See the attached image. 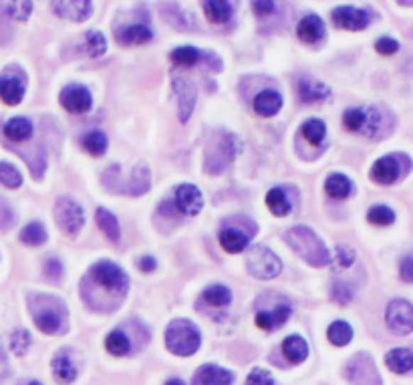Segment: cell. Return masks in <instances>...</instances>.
I'll use <instances>...</instances> for the list:
<instances>
[{
  "label": "cell",
  "mask_w": 413,
  "mask_h": 385,
  "mask_svg": "<svg viewBox=\"0 0 413 385\" xmlns=\"http://www.w3.org/2000/svg\"><path fill=\"white\" fill-rule=\"evenodd\" d=\"M85 283H91V285L97 286L95 297L87 300L89 307H93L97 300H101V295H105V297H103V305H107L105 311H111V307L113 309H117L119 303H121L123 297L127 295L129 278H127V274L123 273L115 262L99 261L97 264H93V266L89 269Z\"/></svg>",
  "instance_id": "6da1fadb"
},
{
  "label": "cell",
  "mask_w": 413,
  "mask_h": 385,
  "mask_svg": "<svg viewBox=\"0 0 413 385\" xmlns=\"http://www.w3.org/2000/svg\"><path fill=\"white\" fill-rule=\"evenodd\" d=\"M33 321L37 325L40 333L47 335H59L67 331L69 313L61 298L50 297V295H31L28 297Z\"/></svg>",
  "instance_id": "7a4b0ae2"
},
{
  "label": "cell",
  "mask_w": 413,
  "mask_h": 385,
  "mask_svg": "<svg viewBox=\"0 0 413 385\" xmlns=\"http://www.w3.org/2000/svg\"><path fill=\"white\" fill-rule=\"evenodd\" d=\"M287 244L294 250L302 261H307L311 266H325L331 262V254L326 250L325 242L314 234L307 226H294L287 232Z\"/></svg>",
  "instance_id": "3957f363"
},
{
  "label": "cell",
  "mask_w": 413,
  "mask_h": 385,
  "mask_svg": "<svg viewBox=\"0 0 413 385\" xmlns=\"http://www.w3.org/2000/svg\"><path fill=\"white\" fill-rule=\"evenodd\" d=\"M202 337L198 327L188 319H175L165 329V347L177 357H189L200 349Z\"/></svg>",
  "instance_id": "277c9868"
},
{
  "label": "cell",
  "mask_w": 413,
  "mask_h": 385,
  "mask_svg": "<svg viewBox=\"0 0 413 385\" xmlns=\"http://www.w3.org/2000/svg\"><path fill=\"white\" fill-rule=\"evenodd\" d=\"M268 303L272 307H266L260 300H256V325L263 329V331H275L280 325H285L290 317V303L287 298L276 295V293H270L268 295Z\"/></svg>",
  "instance_id": "5b68a950"
},
{
  "label": "cell",
  "mask_w": 413,
  "mask_h": 385,
  "mask_svg": "<svg viewBox=\"0 0 413 385\" xmlns=\"http://www.w3.org/2000/svg\"><path fill=\"white\" fill-rule=\"evenodd\" d=\"M236 149H238V141L236 137L228 131H220L216 134L212 141V148L206 156V170L210 174H220L228 163L234 160L236 156Z\"/></svg>",
  "instance_id": "8992f818"
},
{
  "label": "cell",
  "mask_w": 413,
  "mask_h": 385,
  "mask_svg": "<svg viewBox=\"0 0 413 385\" xmlns=\"http://www.w3.org/2000/svg\"><path fill=\"white\" fill-rule=\"evenodd\" d=\"M55 222L59 230H63L67 237L75 238L83 224H85V212L71 198H57L55 202Z\"/></svg>",
  "instance_id": "52a82bcc"
},
{
  "label": "cell",
  "mask_w": 413,
  "mask_h": 385,
  "mask_svg": "<svg viewBox=\"0 0 413 385\" xmlns=\"http://www.w3.org/2000/svg\"><path fill=\"white\" fill-rule=\"evenodd\" d=\"M246 266H248V273L256 278H263V281H270L276 278L278 274L282 273V262L276 256L275 252L266 246H254L246 256Z\"/></svg>",
  "instance_id": "ba28073f"
},
{
  "label": "cell",
  "mask_w": 413,
  "mask_h": 385,
  "mask_svg": "<svg viewBox=\"0 0 413 385\" xmlns=\"http://www.w3.org/2000/svg\"><path fill=\"white\" fill-rule=\"evenodd\" d=\"M409 168V158L407 156H383L379 158L373 168H371V180L381 186H389L397 182L401 175Z\"/></svg>",
  "instance_id": "9c48e42d"
},
{
  "label": "cell",
  "mask_w": 413,
  "mask_h": 385,
  "mask_svg": "<svg viewBox=\"0 0 413 385\" xmlns=\"http://www.w3.org/2000/svg\"><path fill=\"white\" fill-rule=\"evenodd\" d=\"M26 91V75L18 67H6L0 75V99L6 105H18Z\"/></svg>",
  "instance_id": "30bf717a"
},
{
  "label": "cell",
  "mask_w": 413,
  "mask_h": 385,
  "mask_svg": "<svg viewBox=\"0 0 413 385\" xmlns=\"http://www.w3.org/2000/svg\"><path fill=\"white\" fill-rule=\"evenodd\" d=\"M345 377L353 385H381L375 363L367 353H359L345 365Z\"/></svg>",
  "instance_id": "8fae6325"
},
{
  "label": "cell",
  "mask_w": 413,
  "mask_h": 385,
  "mask_svg": "<svg viewBox=\"0 0 413 385\" xmlns=\"http://www.w3.org/2000/svg\"><path fill=\"white\" fill-rule=\"evenodd\" d=\"M387 325L395 335H409L413 329V307L405 298H395L387 307Z\"/></svg>",
  "instance_id": "7c38bea8"
},
{
  "label": "cell",
  "mask_w": 413,
  "mask_h": 385,
  "mask_svg": "<svg viewBox=\"0 0 413 385\" xmlns=\"http://www.w3.org/2000/svg\"><path fill=\"white\" fill-rule=\"evenodd\" d=\"M174 91L177 93V112H180V121L186 124L192 113H194V107H196V99H198V91H196V85L194 81L184 77V75H175L174 77Z\"/></svg>",
  "instance_id": "4fadbf2b"
},
{
  "label": "cell",
  "mask_w": 413,
  "mask_h": 385,
  "mask_svg": "<svg viewBox=\"0 0 413 385\" xmlns=\"http://www.w3.org/2000/svg\"><path fill=\"white\" fill-rule=\"evenodd\" d=\"M175 208L186 216H196L204 208V196L194 184H182L175 190Z\"/></svg>",
  "instance_id": "5bb4252c"
},
{
  "label": "cell",
  "mask_w": 413,
  "mask_h": 385,
  "mask_svg": "<svg viewBox=\"0 0 413 385\" xmlns=\"http://www.w3.org/2000/svg\"><path fill=\"white\" fill-rule=\"evenodd\" d=\"M61 105L69 113H87L93 107L91 91L83 85H69L61 93Z\"/></svg>",
  "instance_id": "9a60e30c"
},
{
  "label": "cell",
  "mask_w": 413,
  "mask_h": 385,
  "mask_svg": "<svg viewBox=\"0 0 413 385\" xmlns=\"http://www.w3.org/2000/svg\"><path fill=\"white\" fill-rule=\"evenodd\" d=\"M371 23V14L353 6H341L333 13V25L343 31H361Z\"/></svg>",
  "instance_id": "2e32d148"
},
{
  "label": "cell",
  "mask_w": 413,
  "mask_h": 385,
  "mask_svg": "<svg viewBox=\"0 0 413 385\" xmlns=\"http://www.w3.org/2000/svg\"><path fill=\"white\" fill-rule=\"evenodd\" d=\"M50 6L59 16L69 18L73 23H83L93 14V4L89 0H61V2H53Z\"/></svg>",
  "instance_id": "e0dca14e"
},
{
  "label": "cell",
  "mask_w": 413,
  "mask_h": 385,
  "mask_svg": "<svg viewBox=\"0 0 413 385\" xmlns=\"http://www.w3.org/2000/svg\"><path fill=\"white\" fill-rule=\"evenodd\" d=\"M297 93L302 103H316V101L326 99L331 95V89L325 83H321L319 79L313 77H301L297 81Z\"/></svg>",
  "instance_id": "ac0fdd59"
},
{
  "label": "cell",
  "mask_w": 413,
  "mask_h": 385,
  "mask_svg": "<svg viewBox=\"0 0 413 385\" xmlns=\"http://www.w3.org/2000/svg\"><path fill=\"white\" fill-rule=\"evenodd\" d=\"M234 377L232 373L218 367V365H202L200 369L196 372L192 385H232Z\"/></svg>",
  "instance_id": "d6986e66"
},
{
  "label": "cell",
  "mask_w": 413,
  "mask_h": 385,
  "mask_svg": "<svg viewBox=\"0 0 413 385\" xmlns=\"http://www.w3.org/2000/svg\"><path fill=\"white\" fill-rule=\"evenodd\" d=\"M297 35H299L302 43H309V45L319 43L321 38L325 37V23H323V18L316 16V14L304 16L299 23V26H297Z\"/></svg>",
  "instance_id": "ffe728a7"
},
{
  "label": "cell",
  "mask_w": 413,
  "mask_h": 385,
  "mask_svg": "<svg viewBox=\"0 0 413 385\" xmlns=\"http://www.w3.org/2000/svg\"><path fill=\"white\" fill-rule=\"evenodd\" d=\"M282 107V95L275 89H264L254 97V112L260 117H272Z\"/></svg>",
  "instance_id": "44dd1931"
},
{
  "label": "cell",
  "mask_w": 413,
  "mask_h": 385,
  "mask_svg": "<svg viewBox=\"0 0 413 385\" xmlns=\"http://www.w3.org/2000/svg\"><path fill=\"white\" fill-rule=\"evenodd\" d=\"M150 170H148V166L145 163H138L136 168H133V174L129 178V182H127L123 190H121V194H129V196H141V194H145L148 190H150Z\"/></svg>",
  "instance_id": "7402d4cb"
},
{
  "label": "cell",
  "mask_w": 413,
  "mask_h": 385,
  "mask_svg": "<svg viewBox=\"0 0 413 385\" xmlns=\"http://www.w3.org/2000/svg\"><path fill=\"white\" fill-rule=\"evenodd\" d=\"M220 244L226 252L230 254H236V252H242V250L248 246L250 242V237L242 230H236V228H228L226 226L224 230H220Z\"/></svg>",
  "instance_id": "603a6c76"
},
{
  "label": "cell",
  "mask_w": 413,
  "mask_h": 385,
  "mask_svg": "<svg viewBox=\"0 0 413 385\" xmlns=\"http://www.w3.org/2000/svg\"><path fill=\"white\" fill-rule=\"evenodd\" d=\"M282 353H285L288 363L299 365L309 355V343L301 335H288L282 343Z\"/></svg>",
  "instance_id": "cb8c5ba5"
},
{
  "label": "cell",
  "mask_w": 413,
  "mask_h": 385,
  "mask_svg": "<svg viewBox=\"0 0 413 385\" xmlns=\"http://www.w3.org/2000/svg\"><path fill=\"white\" fill-rule=\"evenodd\" d=\"M151 37L153 35H151L150 26L145 25L126 26V28L115 33L117 43H121V45H145V43H150Z\"/></svg>",
  "instance_id": "d4e9b609"
},
{
  "label": "cell",
  "mask_w": 413,
  "mask_h": 385,
  "mask_svg": "<svg viewBox=\"0 0 413 385\" xmlns=\"http://www.w3.org/2000/svg\"><path fill=\"white\" fill-rule=\"evenodd\" d=\"M387 367L393 373H409L413 367V355L409 347H397L391 349L385 357Z\"/></svg>",
  "instance_id": "484cf974"
},
{
  "label": "cell",
  "mask_w": 413,
  "mask_h": 385,
  "mask_svg": "<svg viewBox=\"0 0 413 385\" xmlns=\"http://www.w3.org/2000/svg\"><path fill=\"white\" fill-rule=\"evenodd\" d=\"M50 369H53V377L59 384H73L77 379V367L67 355H57L50 363Z\"/></svg>",
  "instance_id": "4316f807"
},
{
  "label": "cell",
  "mask_w": 413,
  "mask_h": 385,
  "mask_svg": "<svg viewBox=\"0 0 413 385\" xmlns=\"http://www.w3.org/2000/svg\"><path fill=\"white\" fill-rule=\"evenodd\" d=\"M325 192L335 200L349 198L353 194V182H351L347 175L343 174H333L326 178L325 182Z\"/></svg>",
  "instance_id": "83f0119b"
},
{
  "label": "cell",
  "mask_w": 413,
  "mask_h": 385,
  "mask_svg": "<svg viewBox=\"0 0 413 385\" xmlns=\"http://www.w3.org/2000/svg\"><path fill=\"white\" fill-rule=\"evenodd\" d=\"M202 9H204L206 16L216 25H224L232 16V4L226 0H208L202 4Z\"/></svg>",
  "instance_id": "f1b7e54d"
},
{
  "label": "cell",
  "mask_w": 413,
  "mask_h": 385,
  "mask_svg": "<svg viewBox=\"0 0 413 385\" xmlns=\"http://www.w3.org/2000/svg\"><path fill=\"white\" fill-rule=\"evenodd\" d=\"M4 136L11 141H26L33 136V124L26 117H14L4 125Z\"/></svg>",
  "instance_id": "f546056e"
},
{
  "label": "cell",
  "mask_w": 413,
  "mask_h": 385,
  "mask_svg": "<svg viewBox=\"0 0 413 385\" xmlns=\"http://www.w3.org/2000/svg\"><path fill=\"white\" fill-rule=\"evenodd\" d=\"M95 218H97L101 232L109 238L111 242H119V238H121V228H119V222H117V218L113 216L111 212L105 210V208H97Z\"/></svg>",
  "instance_id": "4dcf8cb0"
},
{
  "label": "cell",
  "mask_w": 413,
  "mask_h": 385,
  "mask_svg": "<svg viewBox=\"0 0 413 385\" xmlns=\"http://www.w3.org/2000/svg\"><path fill=\"white\" fill-rule=\"evenodd\" d=\"M202 300H204L206 305L214 307V309H220V307H228V305H230L232 293H230V288L224 285H212L202 293Z\"/></svg>",
  "instance_id": "1f68e13d"
},
{
  "label": "cell",
  "mask_w": 413,
  "mask_h": 385,
  "mask_svg": "<svg viewBox=\"0 0 413 385\" xmlns=\"http://www.w3.org/2000/svg\"><path fill=\"white\" fill-rule=\"evenodd\" d=\"M266 206H268V210L272 212L275 216H278V218L288 216L290 210H292L287 194H285V190H280V188H272V190L266 194Z\"/></svg>",
  "instance_id": "d6a6232c"
},
{
  "label": "cell",
  "mask_w": 413,
  "mask_h": 385,
  "mask_svg": "<svg viewBox=\"0 0 413 385\" xmlns=\"http://www.w3.org/2000/svg\"><path fill=\"white\" fill-rule=\"evenodd\" d=\"M326 337H329V341L333 345L345 347L347 343H351V339H353V329H351V325L347 321H335V323L329 325Z\"/></svg>",
  "instance_id": "836d02e7"
},
{
  "label": "cell",
  "mask_w": 413,
  "mask_h": 385,
  "mask_svg": "<svg viewBox=\"0 0 413 385\" xmlns=\"http://www.w3.org/2000/svg\"><path fill=\"white\" fill-rule=\"evenodd\" d=\"M105 349L115 355V357H123L129 353V349H131V343H129V337L123 333V331H111L107 339H105Z\"/></svg>",
  "instance_id": "e575fe53"
},
{
  "label": "cell",
  "mask_w": 413,
  "mask_h": 385,
  "mask_svg": "<svg viewBox=\"0 0 413 385\" xmlns=\"http://www.w3.org/2000/svg\"><path fill=\"white\" fill-rule=\"evenodd\" d=\"M326 127L325 121L321 119H309L302 124V137L311 143V146H321L325 141Z\"/></svg>",
  "instance_id": "d590c367"
},
{
  "label": "cell",
  "mask_w": 413,
  "mask_h": 385,
  "mask_svg": "<svg viewBox=\"0 0 413 385\" xmlns=\"http://www.w3.org/2000/svg\"><path fill=\"white\" fill-rule=\"evenodd\" d=\"M202 57H204V53L194 49V47H180V49L170 53V61L177 65V67H194Z\"/></svg>",
  "instance_id": "8d00e7d4"
},
{
  "label": "cell",
  "mask_w": 413,
  "mask_h": 385,
  "mask_svg": "<svg viewBox=\"0 0 413 385\" xmlns=\"http://www.w3.org/2000/svg\"><path fill=\"white\" fill-rule=\"evenodd\" d=\"M21 240L28 246H40V244L47 242V230L40 222L26 224L25 228L21 230Z\"/></svg>",
  "instance_id": "74e56055"
},
{
  "label": "cell",
  "mask_w": 413,
  "mask_h": 385,
  "mask_svg": "<svg viewBox=\"0 0 413 385\" xmlns=\"http://www.w3.org/2000/svg\"><path fill=\"white\" fill-rule=\"evenodd\" d=\"M83 148L87 153L99 158L107 151V137L103 131H89L87 136L83 137Z\"/></svg>",
  "instance_id": "f35d334b"
},
{
  "label": "cell",
  "mask_w": 413,
  "mask_h": 385,
  "mask_svg": "<svg viewBox=\"0 0 413 385\" xmlns=\"http://www.w3.org/2000/svg\"><path fill=\"white\" fill-rule=\"evenodd\" d=\"M365 119H367V109H347L343 113V125L349 129V131H355V134H361L363 131Z\"/></svg>",
  "instance_id": "ab89813d"
},
{
  "label": "cell",
  "mask_w": 413,
  "mask_h": 385,
  "mask_svg": "<svg viewBox=\"0 0 413 385\" xmlns=\"http://www.w3.org/2000/svg\"><path fill=\"white\" fill-rule=\"evenodd\" d=\"M369 222L375 224V226H389V224L395 222V212L391 210L389 206H373L369 214H367Z\"/></svg>",
  "instance_id": "60d3db41"
},
{
  "label": "cell",
  "mask_w": 413,
  "mask_h": 385,
  "mask_svg": "<svg viewBox=\"0 0 413 385\" xmlns=\"http://www.w3.org/2000/svg\"><path fill=\"white\" fill-rule=\"evenodd\" d=\"M85 47H87V53L91 57H101L107 50V40L99 31H89L85 35Z\"/></svg>",
  "instance_id": "b9f144b4"
},
{
  "label": "cell",
  "mask_w": 413,
  "mask_h": 385,
  "mask_svg": "<svg viewBox=\"0 0 413 385\" xmlns=\"http://www.w3.org/2000/svg\"><path fill=\"white\" fill-rule=\"evenodd\" d=\"M0 184L6 188H21L23 184V175L14 168L13 163L2 162L0 163Z\"/></svg>",
  "instance_id": "7bdbcfd3"
},
{
  "label": "cell",
  "mask_w": 413,
  "mask_h": 385,
  "mask_svg": "<svg viewBox=\"0 0 413 385\" xmlns=\"http://www.w3.org/2000/svg\"><path fill=\"white\" fill-rule=\"evenodd\" d=\"M11 347H13L14 355L23 357L28 347H31V333L25 329H16L11 337Z\"/></svg>",
  "instance_id": "ee69618b"
},
{
  "label": "cell",
  "mask_w": 413,
  "mask_h": 385,
  "mask_svg": "<svg viewBox=\"0 0 413 385\" xmlns=\"http://www.w3.org/2000/svg\"><path fill=\"white\" fill-rule=\"evenodd\" d=\"M4 9H9L11 16H14L16 21H28V16L33 13V2H11V4H4Z\"/></svg>",
  "instance_id": "f6af8a7d"
},
{
  "label": "cell",
  "mask_w": 413,
  "mask_h": 385,
  "mask_svg": "<svg viewBox=\"0 0 413 385\" xmlns=\"http://www.w3.org/2000/svg\"><path fill=\"white\" fill-rule=\"evenodd\" d=\"M246 385H275V377H272V373L266 372L263 367H256L248 373Z\"/></svg>",
  "instance_id": "bcb514c9"
},
{
  "label": "cell",
  "mask_w": 413,
  "mask_h": 385,
  "mask_svg": "<svg viewBox=\"0 0 413 385\" xmlns=\"http://www.w3.org/2000/svg\"><path fill=\"white\" fill-rule=\"evenodd\" d=\"M331 297L337 300L338 305H347L351 298H353V288L349 285H343V283H337L333 285V291H331Z\"/></svg>",
  "instance_id": "7dc6e473"
},
{
  "label": "cell",
  "mask_w": 413,
  "mask_h": 385,
  "mask_svg": "<svg viewBox=\"0 0 413 385\" xmlns=\"http://www.w3.org/2000/svg\"><path fill=\"white\" fill-rule=\"evenodd\" d=\"M353 261H355V252L347 249V246H338L337 252H335V264L338 269H349Z\"/></svg>",
  "instance_id": "c3c4849f"
},
{
  "label": "cell",
  "mask_w": 413,
  "mask_h": 385,
  "mask_svg": "<svg viewBox=\"0 0 413 385\" xmlns=\"http://www.w3.org/2000/svg\"><path fill=\"white\" fill-rule=\"evenodd\" d=\"M375 49L379 55H395V53L400 50V43L393 40V38L383 37L375 43Z\"/></svg>",
  "instance_id": "681fc988"
},
{
  "label": "cell",
  "mask_w": 413,
  "mask_h": 385,
  "mask_svg": "<svg viewBox=\"0 0 413 385\" xmlns=\"http://www.w3.org/2000/svg\"><path fill=\"white\" fill-rule=\"evenodd\" d=\"M45 274L49 276L50 281L61 278V274H63V264L57 261V259H49V261L45 262Z\"/></svg>",
  "instance_id": "f907efd6"
},
{
  "label": "cell",
  "mask_w": 413,
  "mask_h": 385,
  "mask_svg": "<svg viewBox=\"0 0 413 385\" xmlns=\"http://www.w3.org/2000/svg\"><path fill=\"white\" fill-rule=\"evenodd\" d=\"M401 278H403L405 283H412L413 274H412V256H409V254H405L403 261H401Z\"/></svg>",
  "instance_id": "816d5d0a"
},
{
  "label": "cell",
  "mask_w": 413,
  "mask_h": 385,
  "mask_svg": "<svg viewBox=\"0 0 413 385\" xmlns=\"http://www.w3.org/2000/svg\"><path fill=\"white\" fill-rule=\"evenodd\" d=\"M155 266H158V262H155L153 256H141L138 261V269L141 273H153Z\"/></svg>",
  "instance_id": "f5cc1de1"
},
{
  "label": "cell",
  "mask_w": 413,
  "mask_h": 385,
  "mask_svg": "<svg viewBox=\"0 0 413 385\" xmlns=\"http://www.w3.org/2000/svg\"><path fill=\"white\" fill-rule=\"evenodd\" d=\"M252 9L260 14V16H266V14H270L272 11H275L276 4L275 2H254V4H252Z\"/></svg>",
  "instance_id": "db71d44e"
},
{
  "label": "cell",
  "mask_w": 413,
  "mask_h": 385,
  "mask_svg": "<svg viewBox=\"0 0 413 385\" xmlns=\"http://www.w3.org/2000/svg\"><path fill=\"white\" fill-rule=\"evenodd\" d=\"M9 375V359L4 355V351L0 349V381Z\"/></svg>",
  "instance_id": "11a10c76"
},
{
  "label": "cell",
  "mask_w": 413,
  "mask_h": 385,
  "mask_svg": "<svg viewBox=\"0 0 413 385\" xmlns=\"http://www.w3.org/2000/svg\"><path fill=\"white\" fill-rule=\"evenodd\" d=\"M165 385H186V384H184L182 379H167V381H165Z\"/></svg>",
  "instance_id": "9f6ffc18"
},
{
  "label": "cell",
  "mask_w": 413,
  "mask_h": 385,
  "mask_svg": "<svg viewBox=\"0 0 413 385\" xmlns=\"http://www.w3.org/2000/svg\"><path fill=\"white\" fill-rule=\"evenodd\" d=\"M28 385H43V384H38V381H31V384Z\"/></svg>",
  "instance_id": "6f0895ef"
}]
</instances>
